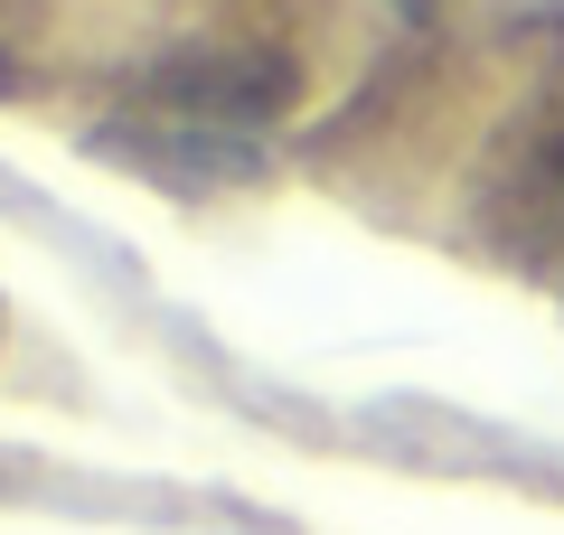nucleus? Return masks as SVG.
Returning <instances> with one entry per match:
<instances>
[{
    "instance_id": "f257e3e1",
    "label": "nucleus",
    "mask_w": 564,
    "mask_h": 535,
    "mask_svg": "<svg viewBox=\"0 0 564 535\" xmlns=\"http://www.w3.org/2000/svg\"><path fill=\"white\" fill-rule=\"evenodd\" d=\"M518 263H536L564 292V132H545L518 160Z\"/></svg>"
},
{
    "instance_id": "f03ea898",
    "label": "nucleus",
    "mask_w": 564,
    "mask_h": 535,
    "mask_svg": "<svg viewBox=\"0 0 564 535\" xmlns=\"http://www.w3.org/2000/svg\"><path fill=\"white\" fill-rule=\"evenodd\" d=\"M414 10H423V0H414Z\"/></svg>"
}]
</instances>
